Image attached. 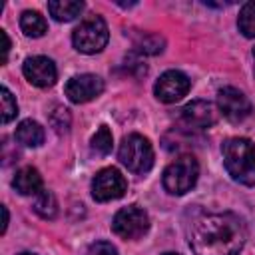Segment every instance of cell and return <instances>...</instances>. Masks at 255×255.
I'll list each match as a JSON object with an SVG mask.
<instances>
[{
    "mask_svg": "<svg viewBox=\"0 0 255 255\" xmlns=\"http://www.w3.org/2000/svg\"><path fill=\"white\" fill-rule=\"evenodd\" d=\"M187 237L195 255H239L247 241V225L233 211L207 213L191 223Z\"/></svg>",
    "mask_w": 255,
    "mask_h": 255,
    "instance_id": "cell-1",
    "label": "cell"
},
{
    "mask_svg": "<svg viewBox=\"0 0 255 255\" xmlns=\"http://www.w3.org/2000/svg\"><path fill=\"white\" fill-rule=\"evenodd\" d=\"M227 173L243 185H255V145L247 137H229L221 145Z\"/></svg>",
    "mask_w": 255,
    "mask_h": 255,
    "instance_id": "cell-2",
    "label": "cell"
},
{
    "mask_svg": "<svg viewBox=\"0 0 255 255\" xmlns=\"http://www.w3.org/2000/svg\"><path fill=\"white\" fill-rule=\"evenodd\" d=\"M108 40H110L108 24L98 14L86 16L72 32V44L82 54H98V52H102L106 48Z\"/></svg>",
    "mask_w": 255,
    "mask_h": 255,
    "instance_id": "cell-3",
    "label": "cell"
},
{
    "mask_svg": "<svg viewBox=\"0 0 255 255\" xmlns=\"http://www.w3.org/2000/svg\"><path fill=\"white\" fill-rule=\"evenodd\" d=\"M199 177V163L193 155H179L175 157L165 169H163V189L171 195H183L187 193Z\"/></svg>",
    "mask_w": 255,
    "mask_h": 255,
    "instance_id": "cell-4",
    "label": "cell"
},
{
    "mask_svg": "<svg viewBox=\"0 0 255 255\" xmlns=\"http://www.w3.org/2000/svg\"><path fill=\"white\" fill-rule=\"evenodd\" d=\"M153 147L147 137L139 133H129L122 139L118 149V159L131 173H147L153 167Z\"/></svg>",
    "mask_w": 255,
    "mask_h": 255,
    "instance_id": "cell-5",
    "label": "cell"
},
{
    "mask_svg": "<svg viewBox=\"0 0 255 255\" xmlns=\"http://www.w3.org/2000/svg\"><path fill=\"white\" fill-rule=\"evenodd\" d=\"M112 229L122 239H139L149 229L147 213L137 205H128L120 209L112 219Z\"/></svg>",
    "mask_w": 255,
    "mask_h": 255,
    "instance_id": "cell-6",
    "label": "cell"
},
{
    "mask_svg": "<svg viewBox=\"0 0 255 255\" xmlns=\"http://www.w3.org/2000/svg\"><path fill=\"white\" fill-rule=\"evenodd\" d=\"M126 191H128V181L116 167H104L92 179V197L100 203L120 199Z\"/></svg>",
    "mask_w": 255,
    "mask_h": 255,
    "instance_id": "cell-7",
    "label": "cell"
},
{
    "mask_svg": "<svg viewBox=\"0 0 255 255\" xmlns=\"http://www.w3.org/2000/svg\"><path fill=\"white\" fill-rule=\"evenodd\" d=\"M217 108H219L221 116L227 118L233 124H239V122L247 120L253 112L249 98L233 86H225L217 92Z\"/></svg>",
    "mask_w": 255,
    "mask_h": 255,
    "instance_id": "cell-8",
    "label": "cell"
},
{
    "mask_svg": "<svg viewBox=\"0 0 255 255\" xmlns=\"http://www.w3.org/2000/svg\"><path fill=\"white\" fill-rule=\"evenodd\" d=\"M189 88H191V82L183 72L167 70L157 78V82L153 86V94L159 102L173 104V102H179L183 96H187Z\"/></svg>",
    "mask_w": 255,
    "mask_h": 255,
    "instance_id": "cell-9",
    "label": "cell"
},
{
    "mask_svg": "<svg viewBox=\"0 0 255 255\" xmlns=\"http://www.w3.org/2000/svg\"><path fill=\"white\" fill-rule=\"evenodd\" d=\"M66 96L74 104H86L104 92V80L96 74H80L68 80L64 88Z\"/></svg>",
    "mask_w": 255,
    "mask_h": 255,
    "instance_id": "cell-10",
    "label": "cell"
},
{
    "mask_svg": "<svg viewBox=\"0 0 255 255\" xmlns=\"http://www.w3.org/2000/svg\"><path fill=\"white\" fill-rule=\"evenodd\" d=\"M22 72H24V78L32 86H38V88H50L58 80L56 64L46 56H30V58H26L24 64H22Z\"/></svg>",
    "mask_w": 255,
    "mask_h": 255,
    "instance_id": "cell-11",
    "label": "cell"
},
{
    "mask_svg": "<svg viewBox=\"0 0 255 255\" xmlns=\"http://www.w3.org/2000/svg\"><path fill=\"white\" fill-rule=\"evenodd\" d=\"M181 118L189 128L195 129H205L209 126L215 124L217 120V112L213 108V104L205 102V100H193L189 102L183 110H181Z\"/></svg>",
    "mask_w": 255,
    "mask_h": 255,
    "instance_id": "cell-12",
    "label": "cell"
},
{
    "mask_svg": "<svg viewBox=\"0 0 255 255\" xmlns=\"http://www.w3.org/2000/svg\"><path fill=\"white\" fill-rule=\"evenodd\" d=\"M12 185L14 189L20 193V195H36L38 191H42V175L36 167H22L16 171L14 179H12Z\"/></svg>",
    "mask_w": 255,
    "mask_h": 255,
    "instance_id": "cell-13",
    "label": "cell"
},
{
    "mask_svg": "<svg viewBox=\"0 0 255 255\" xmlns=\"http://www.w3.org/2000/svg\"><path fill=\"white\" fill-rule=\"evenodd\" d=\"M82 10H84L82 0H50L48 2V12L58 22H72L82 14Z\"/></svg>",
    "mask_w": 255,
    "mask_h": 255,
    "instance_id": "cell-14",
    "label": "cell"
},
{
    "mask_svg": "<svg viewBox=\"0 0 255 255\" xmlns=\"http://www.w3.org/2000/svg\"><path fill=\"white\" fill-rule=\"evenodd\" d=\"M14 137L26 147H38L44 143V128L34 120H24L18 124Z\"/></svg>",
    "mask_w": 255,
    "mask_h": 255,
    "instance_id": "cell-15",
    "label": "cell"
},
{
    "mask_svg": "<svg viewBox=\"0 0 255 255\" xmlns=\"http://www.w3.org/2000/svg\"><path fill=\"white\" fill-rule=\"evenodd\" d=\"M20 28H22V32H24L28 38H40V36L46 34L48 24H46V20H44V16H42L40 12H36V10H26V12H22V16H20Z\"/></svg>",
    "mask_w": 255,
    "mask_h": 255,
    "instance_id": "cell-16",
    "label": "cell"
},
{
    "mask_svg": "<svg viewBox=\"0 0 255 255\" xmlns=\"http://www.w3.org/2000/svg\"><path fill=\"white\" fill-rule=\"evenodd\" d=\"M32 207L44 219H54L56 213H58V201H56L54 193L48 191V189H42L34 195V205Z\"/></svg>",
    "mask_w": 255,
    "mask_h": 255,
    "instance_id": "cell-17",
    "label": "cell"
},
{
    "mask_svg": "<svg viewBox=\"0 0 255 255\" xmlns=\"http://www.w3.org/2000/svg\"><path fill=\"white\" fill-rule=\"evenodd\" d=\"M237 26L245 38H255V2H247L241 6Z\"/></svg>",
    "mask_w": 255,
    "mask_h": 255,
    "instance_id": "cell-18",
    "label": "cell"
},
{
    "mask_svg": "<svg viewBox=\"0 0 255 255\" xmlns=\"http://www.w3.org/2000/svg\"><path fill=\"white\" fill-rule=\"evenodd\" d=\"M112 131L108 126H100V129L94 133L92 141H90V147H92V153L96 155H108L112 151Z\"/></svg>",
    "mask_w": 255,
    "mask_h": 255,
    "instance_id": "cell-19",
    "label": "cell"
},
{
    "mask_svg": "<svg viewBox=\"0 0 255 255\" xmlns=\"http://www.w3.org/2000/svg\"><path fill=\"white\" fill-rule=\"evenodd\" d=\"M0 94H2V124H8V122H12L14 118H16V114H18V104H16V100H14V96L10 94V90L4 86L2 90H0Z\"/></svg>",
    "mask_w": 255,
    "mask_h": 255,
    "instance_id": "cell-20",
    "label": "cell"
},
{
    "mask_svg": "<svg viewBox=\"0 0 255 255\" xmlns=\"http://www.w3.org/2000/svg\"><path fill=\"white\" fill-rule=\"evenodd\" d=\"M50 122H52V126L56 128V131H58V133H66V131H68V128H70V112H68L66 108L58 106V108L52 112Z\"/></svg>",
    "mask_w": 255,
    "mask_h": 255,
    "instance_id": "cell-21",
    "label": "cell"
},
{
    "mask_svg": "<svg viewBox=\"0 0 255 255\" xmlns=\"http://www.w3.org/2000/svg\"><path fill=\"white\" fill-rule=\"evenodd\" d=\"M137 48L141 52H145V54H157V52L163 50V40L159 36H155V34H147V36L141 38V42L137 44Z\"/></svg>",
    "mask_w": 255,
    "mask_h": 255,
    "instance_id": "cell-22",
    "label": "cell"
},
{
    "mask_svg": "<svg viewBox=\"0 0 255 255\" xmlns=\"http://www.w3.org/2000/svg\"><path fill=\"white\" fill-rule=\"evenodd\" d=\"M88 255H118L116 247L108 241H96L94 245H90Z\"/></svg>",
    "mask_w": 255,
    "mask_h": 255,
    "instance_id": "cell-23",
    "label": "cell"
},
{
    "mask_svg": "<svg viewBox=\"0 0 255 255\" xmlns=\"http://www.w3.org/2000/svg\"><path fill=\"white\" fill-rule=\"evenodd\" d=\"M0 32H2V40H4V48H2V64H4L8 60V52H10V38L4 30H0Z\"/></svg>",
    "mask_w": 255,
    "mask_h": 255,
    "instance_id": "cell-24",
    "label": "cell"
},
{
    "mask_svg": "<svg viewBox=\"0 0 255 255\" xmlns=\"http://www.w3.org/2000/svg\"><path fill=\"white\" fill-rule=\"evenodd\" d=\"M2 213H4V223H2V233L6 231V227H8V209L6 207H2Z\"/></svg>",
    "mask_w": 255,
    "mask_h": 255,
    "instance_id": "cell-25",
    "label": "cell"
},
{
    "mask_svg": "<svg viewBox=\"0 0 255 255\" xmlns=\"http://www.w3.org/2000/svg\"><path fill=\"white\" fill-rule=\"evenodd\" d=\"M18 255H34V253H18Z\"/></svg>",
    "mask_w": 255,
    "mask_h": 255,
    "instance_id": "cell-26",
    "label": "cell"
},
{
    "mask_svg": "<svg viewBox=\"0 0 255 255\" xmlns=\"http://www.w3.org/2000/svg\"><path fill=\"white\" fill-rule=\"evenodd\" d=\"M163 255H179V253H163Z\"/></svg>",
    "mask_w": 255,
    "mask_h": 255,
    "instance_id": "cell-27",
    "label": "cell"
},
{
    "mask_svg": "<svg viewBox=\"0 0 255 255\" xmlns=\"http://www.w3.org/2000/svg\"><path fill=\"white\" fill-rule=\"evenodd\" d=\"M253 60H255V48H253Z\"/></svg>",
    "mask_w": 255,
    "mask_h": 255,
    "instance_id": "cell-28",
    "label": "cell"
}]
</instances>
